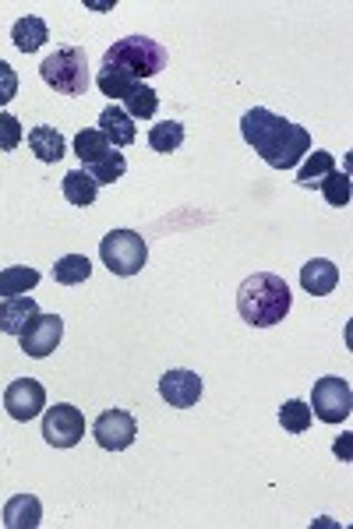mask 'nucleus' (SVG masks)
<instances>
[{
  "mask_svg": "<svg viewBox=\"0 0 353 529\" xmlns=\"http://www.w3.org/2000/svg\"><path fill=\"white\" fill-rule=\"evenodd\" d=\"M96 194H99V184L85 170L64 173V198H68L71 205H78V209H89V205L96 202Z\"/></svg>",
  "mask_w": 353,
  "mask_h": 529,
  "instance_id": "obj_20",
  "label": "nucleus"
},
{
  "mask_svg": "<svg viewBox=\"0 0 353 529\" xmlns=\"http://www.w3.org/2000/svg\"><path fill=\"white\" fill-rule=\"evenodd\" d=\"M39 75L57 96H85V89L92 82L89 60H85V50H78V46H61L57 53H50L43 60V68H39Z\"/></svg>",
  "mask_w": 353,
  "mask_h": 529,
  "instance_id": "obj_4",
  "label": "nucleus"
},
{
  "mask_svg": "<svg viewBox=\"0 0 353 529\" xmlns=\"http://www.w3.org/2000/svg\"><path fill=\"white\" fill-rule=\"evenodd\" d=\"M18 96V71L0 60V106H8Z\"/></svg>",
  "mask_w": 353,
  "mask_h": 529,
  "instance_id": "obj_29",
  "label": "nucleus"
},
{
  "mask_svg": "<svg viewBox=\"0 0 353 529\" xmlns=\"http://www.w3.org/2000/svg\"><path fill=\"white\" fill-rule=\"evenodd\" d=\"M124 170H128V163H124V152H117V149H113L110 156L99 159V163L85 166V173H89L96 184H113V180L124 177Z\"/></svg>",
  "mask_w": 353,
  "mask_h": 529,
  "instance_id": "obj_26",
  "label": "nucleus"
},
{
  "mask_svg": "<svg viewBox=\"0 0 353 529\" xmlns=\"http://www.w3.org/2000/svg\"><path fill=\"white\" fill-rule=\"evenodd\" d=\"M293 293L290 286L283 283V276L276 272H258V276H248L237 290V311L248 325L255 328H269L279 325V321L290 314Z\"/></svg>",
  "mask_w": 353,
  "mask_h": 529,
  "instance_id": "obj_2",
  "label": "nucleus"
},
{
  "mask_svg": "<svg viewBox=\"0 0 353 529\" xmlns=\"http://www.w3.org/2000/svg\"><path fill=\"white\" fill-rule=\"evenodd\" d=\"M99 131H103V138L113 149H124V145H131L138 138L135 120H131L121 106H106V110L99 113Z\"/></svg>",
  "mask_w": 353,
  "mask_h": 529,
  "instance_id": "obj_13",
  "label": "nucleus"
},
{
  "mask_svg": "<svg viewBox=\"0 0 353 529\" xmlns=\"http://www.w3.org/2000/svg\"><path fill=\"white\" fill-rule=\"evenodd\" d=\"M241 135L272 170H293L311 152L308 127L293 124L286 117H276V113L262 110V106H255V110H248L241 117Z\"/></svg>",
  "mask_w": 353,
  "mask_h": 529,
  "instance_id": "obj_1",
  "label": "nucleus"
},
{
  "mask_svg": "<svg viewBox=\"0 0 353 529\" xmlns=\"http://www.w3.org/2000/svg\"><path fill=\"white\" fill-rule=\"evenodd\" d=\"M43 406H46V388L39 385L36 378L11 381L8 392H4V410H8V417L18 420V424L36 420L39 413H43Z\"/></svg>",
  "mask_w": 353,
  "mask_h": 529,
  "instance_id": "obj_10",
  "label": "nucleus"
},
{
  "mask_svg": "<svg viewBox=\"0 0 353 529\" xmlns=\"http://www.w3.org/2000/svg\"><path fill=\"white\" fill-rule=\"evenodd\" d=\"M159 395H163V403L173 406V410H191L202 399V378L195 371H184V367L166 371L159 378Z\"/></svg>",
  "mask_w": 353,
  "mask_h": 529,
  "instance_id": "obj_11",
  "label": "nucleus"
},
{
  "mask_svg": "<svg viewBox=\"0 0 353 529\" xmlns=\"http://www.w3.org/2000/svg\"><path fill=\"white\" fill-rule=\"evenodd\" d=\"M124 106H128V117L131 120H152L156 117V110H159V92L156 89H149V85H142V82H135L128 92H124Z\"/></svg>",
  "mask_w": 353,
  "mask_h": 529,
  "instance_id": "obj_19",
  "label": "nucleus"
},
{
  "mask_svg": "<svg viewBox=\"0 0 353 529\" xmlns=\"http://www.w3.org/2000/svg\"><path fill=\"white\" fill-rule=\"evenodd\" d=\"M36 314H39V307L29 293H25V297L4 300V304H0V332H4V336H22Z\"/></svg>",
  "mask_w": 353,
  "mask_h": 529,
  "instance_id": "obj_12",
  "label": "nucleus"
},
{
  "mask_svg": "<svg viewBox=\"0 0 353 529\" xmlns=\"http://www.w3.org/2000/svg\"><path fill=\"white\" fill-rule=\"evenodd\" d=\"M184 142V124L181 120H163V124H152L149 131V145L152 152H163V156H170V152H177Z\"/></svg>",
  "mask_w": 353,
  "mask_h": 529,
  "instance_id": "obj_23",
  "label": "nucleus"
},
{
  "mask_svg": "<svg viewBox=\"0 0 353 529\" xmlns=\"http://www.w3.org/2000/svg\"><path fill=\"white\" fill-rule=\"evenodd\" d=\"M308 156L311 159H304L301 170H297V184H301V187H318L325 173L336 170V159H332V152H308Z\"/></svg>",
  "mask_w": 353,
  "mask_h": 529,
  "instance_id": "obj_24",
  "label": "nucleus"
},
{
  "mask_svg": "<svg viewBox=\"0 0 353 529\" xmlns=\"http://www.w3.org/2000/svg\"><path fill=\"white\" fill-rule=\"evenodd\" d=\"M43 438H46V445H53V448H75L78 441L85 438L82 410H78V406H68V403L50 406L43 417Z\"/></svg>",
  "mask_w": 353,
  "mask_h": 529,
  "instance_id": "obj_7",
  "label": "nucleus"
},
{
  "mask_svg": "<svg viewBox=\"0 0 353 529\" xmlns=\"http://www.w3.org/2000/svg\"><path fill=\"white\" fill-rule=\"evenodd\" d=\"M318 187H322L325 202H329V205H339V209H343V205H350V177H346V173H339V170L325 173Z\"/></svg>",
  "mask_w": 353,
  "mask_h": 529,
  "instance_id": "obj_27",
  "label": "nucleus"
},
{
  "mask_svg": "<svg viewBox=\"0 0 353 529\" xmlns=\"http://www.w3.org/2000/svg\"><path fill=\"white\" fill-rule=\"evenodd\" d=\"M279 424H283L286 434H304L311 427V406L301 403V399H286L279 406Z\"/></svg>",
  "mask_w": 353,
  "mask_h": 529,
  "instance_id": "obj_25",
  "label": "nucleus"
},
{
  "mask_svg": "<svg viewBox=\"0 0 353 529\" xmlns=\"http://www.w3.org/2000/svg\"><path fill=\"white\" fill-rule=\"evenodd\" d=\"M353 392L346 385V378H318L311 388V417H318L322 424H343L350 420Z\"/></svg>",
  "mask_w": 353,
  "mask_h": 529,
  "instance_id": "obj_6",
  "label": "nucleus"
},
{
  "mask_svg": "<svg viewBox=\"0 0 353 529\" xmlns=\"http://www.w3.org/2000/svg\"><path fill=\"white\" fill-rule=\"evenodd\" d=\"M166 53L163 43L149 36H128V39H117L110 50L103 53V68L99 71H110V75L124 78V82H142V78H152L166 68Z\"/></svg>",
  "mask_w": 353,
  "mask_h": 529,
  "instance_id": "obj_3",
  "label": "nucleus"
},
{
  "mask_svg": "<svg viewBox=\"0 0 353 529\" xmlns=\"http://www.w3.org/2000/svg\"><path fill=\"white\" fill-rule=\"evenodd\" d=\"M46 39H50V29H46V22L43 18H36V15H25L11 25V43H15L22 53H36Z\"/></svg>",
  "mask_w": 353,
  "mask_h": 529,
  "instance_id": "obj_17",
  "label": "nucleus"
},
{
  "mask_svg": "<svg viewBox=\"0 0 353 529\" xmlns=\"http://www.w3.org/2000/svg\"><path fill=\"white\" fill-rule=\"evenodd\" d=\"M29 149L36 152L39 163H61L64 152H68L64 149L61 131H57V127H46V124H39L29 131Z\"/></svg>",
  "mask_w": 353,
  "mask_h": 529,
  "instance_id": "obj_16",
  "label": "nucleus"
},
{
  "mask_svg": "<svg viewBox=\"0 0 353 529\" xmlns=\"http://www.w3.org/2000/svg\"><path fill=\"white\" fill-rule=\"evenodd\" d=\"M25 131L22 124H18V117H11V113H0V152H15L18 145H22Z\"/></svg>",
  "mask_w": 353,
  "mask_h": 529,
  "instance_id": "obj_28",
  "label": "nucleus"
},
{
  "mask_svg": "<svg viewBox=\"0 0 353 529\" xmlns=\"http://www.w3.org/2000/svg\"><path fill=\"white\" fill-rule=\"evenodd\" d=\"M43 522V505L32 494H15L4 505V526L8 529H36Z\"/></svg>",
  "mask_w": 353,
  "mask_h": 529,
  "instance_id": "obj_15",
  "label": "nucleus"
},
{
  "mask_svg": "<svg viewBox=\"0 0 353 529\" xmlns=\"http://www.w3.org/2000/svg\"><path fill=\"white\" fill-rule=\"evenodd\" d=\"M301 286L311 293V297H329L339 286V269L329 258H311L301 269Z\"/></svg>",
  "mask_w": 353,
  "mask_h": 529,
  "instance_id": "obj_14",
  "label": "nucleus"
},
{
  "mask_svg": "<svg viewBox=\"0 0 353 529\" xmlns=\"http://www.w3.org/2000/svg\"><path fill=\"white\" fill-rule=\"evenodd\" d=\"M110 152H113V145L106 142L99 127H85V131H78V135H75V156L82 159L85 166L99 163V159L110 156Z\"/></svg>",
  "mask_w": 353,
  "mask_h": 529,
  "instance_id": "obj_21",
  "label": "nucleus"
},
{
  "mask_svg": "<svg viewBox=\"0 0 353 529\" xmlns=\"http://www.w3.org/2000/svg\"><path fill=\"white\" fill-rule=\"evenodd\" d=\"M92 276V261L85 254H64L57 265H53V279L61 286H78Z\"/></svg>",
  "mask_w": 353,
  "mask_h": 529,
  "instance_id": "obj_22",
  "label": "nucleus"
},
{
  "mask_svg": "<svg viewBox=\"0 0 353 529\" xmlns=\"http://www.w3.org/2000/svg\"><path fill=\"white\" fill-rule=\"evenodd\" d=\"M61 336H64L61 314H36V318L29 321V328L18 336V343H22L25 357L43 360V357H50L57 346H61Z\"/></svg>",
  "mask_w": 353,
  "mask_h": 529,
  "instance_id": "obj_8",
  "label": "nucleus"
},
{
  "mask_svg": "<svg viewBox=\"0 0 353 529\" xmlns=\"http://www.w3.org/2000/svg\"><path fill=\"white\" fill-rule=\"evenodd\" d=\"M99 258L103 265L113 272V276H138L149 261V247H145V237L135 230H110L99 244Z\"/></svg>",
  "mask_w": 353,
  "mask_h": 529,
  "instance_id": "obj_5",
  "label": "nucleus"
},
{
  "mask_svg": "<svg viewBox=\"0 0 353 529\" xmlns=\"http://www.w3.org/2000/svg\"><path fill=\"white\" fill-rule=\"evenodd\" d=\"M36 286H39V272L29 269V265H11V269L0 272V300L25 297Z\"/></svg>",
  "mask_w": 353,
  "mask_h": 529,
  "instance_id": "obj_18",
  "label": "nucleus"
},
{
  "mask_svg": "<svg viewBox=\"0 0 353 529\" xmlns=\"http://www.w3.org/2000/svg\"><path fill=\"white\" fill-rule=\"evenodd\" d=\"M92 434H96L99 448H106V452H124V448L135 445L138 424L128 410H106V413H99L96 417Z\"/></svg>",
  "mask_w": 353,
  "mask_h": 529,
  "instance_id": "obj_9",
  "label": "nucleus"
}]
</instances>
